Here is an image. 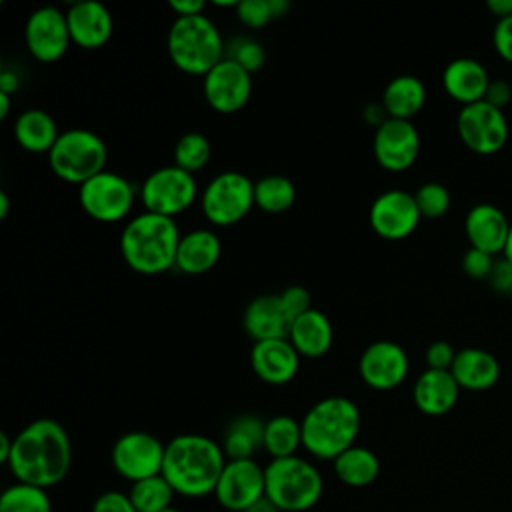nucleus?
Returning a JSON list of instances; mask_svg holds the SVG:
<instances>
[{
	"label": "nucleus",
	"instance_id": "20",
	"mask_svg": "<svg viewBox=\"0 0 512 512\" xmlns=\"http://www.w3.org/2000/svg\"><path fill=\"white\" fill-rule=\"evenodd\" d=\"M300 354L288 338H272L254 342L250 350V366L254 374L274 386L288 384L300 366Z\"/></svg>",
	"mask_w": 512,
	"mask_h": 512
},
{
	"label": "nucleus",
	"instance_id": "4",
	"mask_svg": "<svg viewBox=\"0 0 512 512\" xmlns=\"http://www.w3.org/2000/svg\"><path fill=\"white\" fill-rule=\"evenodd\" d=\"M302 426V448L318 460H336L356 444L360 410L346 396H328L308 408Z\"/></svg>",
	"mask_w": 512,
	"mask_h": 512
},
{
	"label": "nucleus",
	"instance_id": "28",
	"mask_svg": "<svg viewBox=\"0 0 512 512\" xmlns=\"http://www.w3.org/2000/svg\"><path fill=\"white\" fill-rule=\"evenodd\" d=\"M426 102V86L418 76L400 74L394 76L382 92V106L388 118L412 120Z\"/></svg>",
	"mask_w": 512,
	"mask_h": 512
},
{
	"label": "nucleus",
	"instance_id": "46",
	"mask_svg": "<svg viewBox=\"0 0 512 512\" xmlns=\"http://www.w3.org/2000/svg\"><path fill=\"white\" fill-rule=\"evenodd\" d=\"M484 100L500 110H504V106L510 104L512 100V86L504 80V78H494L490 80L488 84V90H486V96Z\"/></svg>",
	"mask_w": 512,
	"mask_h": 512
},
{
	"label": "nucleus",
	"instance_id": "2",
	"mask_svg": "<svg viewBox=\"0 0 512 512\" xmlns=\"http://www.w3.org/2000/svg\"><path fill=\"white\" fill-rule=\"evenodd\" d=\"M224 466L226 454L220 442L188 432L166 442L162 476L178 496L204 498L214 494Z\"/></svg>",
	"mask_w": 512,
	"mask_h": 512
},
{
	"label": "nucleus",
	"instance_id": "1",
	"mask_svg": "<svg viewBox=\"0 0 512 512\" xmlns=\"http://www.w3.org/2000/svg\"><path fill=\"white\" fill-rule=\"evenodd\" d=\"M6 466L16 482L44 490L60 484L72 466V444L66 428L52 418L32 420L14 436Z\"/></svg>",
	"mask_w": 512,
	"mask_h": 512
},
{
	"label": "nucleus",
	"instance_id": "49",
	"mask_svg": "<svg viewBox=\"0 0 512 512\" xmlns=\"http://www.w3.org/2000/svg\"><path fill=\"white\" fill-rule=\"evenodd\" d=\"M18 88H20V78H18V74L12 72V70H8V68H4V70L0 72V92L12 96Z\"/></svg>",
	"mask_w": 512,
	"mask_h": 512
},
{
	"label": "nucleus",
	"instance_id": "41",
	"mask_svg": "<svg viewBox=\"0 0 512 512\" xmlns=\"http://www.w3.org/2000/svg\"><path fill=\"white\" fill-rule=\"evenodd\" d=\"M278 298L284 306V310L288 312V316L294 320L296 316H300L302 312L310 310V292L300 286V284H292V286H286L282 292H278Z\"/></svg>",
	"mask_w": 512,
	"mask_h": 512
},
{
	"label": "nucleus",
	"instance_id": "57",
	"mask_svg": "<svg viewBox=\"0 0 512 512\" xmlns=\"http://www.w3.org/2000/svg\"><path fill=\"white\" fill-rule=\"evenodd\" d=\"M162 512H180V510H178V508H174V506H172V508H166V510H162Z\"/></svg>",
	"mask_w": 512,
	"mask_h": 512
},
{
	"label": "nucleus",
	"instance_id": "9",
	"mask_svg": "<svg viewBox=\"0 0 512 512\" xmlns=\"http://www.w3.org/2000/svg\"><path fill=\"white\" fill-rule=\"evenodd\" d=\"M198 198V184L194 174L176 164L156 168L140 186V200L146 212L174 218L188 210Z\"/></svg>",
	"mask_w": 512,
	"mask_h": 512
},
{
	"label": "nucleus",
	"instance_id": "52",
	"mask_svg": "<svg viewBox=\"0 0 512 512\" xmlns=\"http://www.w3.org/2000/svg\"><path fill=\"white\" fill-rule=\"evenodd\" d=\"M244 512H280L266 496L262 498V500H258L256 504H252L248 510H244Z\"/></svg>",
	"mask_w": 512,
	"mask_h": 512
},
{
	"label": "nucleus",
	"instance_id": "5",
	"mask_svg": "<svg viewBox=\"0 0 512 512\" xmlns=\"http://www.w3.org/2000/svg\"><path fill=\"white\" fill-rule=\"evenodd\" d=\"M166 50L178 70L202 78L226 58L222 34L204 14L176 18L166 36Z\"/></svg>",
	"mask_w": 512,
	"mask_h": 512
},
{
	"label": "nucleus",
	"instance_id": "18",
	"mask_svg": "<svg viewBox=\"0 0 512 512\" xmlns=\"http://www.w3.org/2000/svg\"><path fill=\"white\" fill-rule=\"evenodd\" d=\"M372 150L384 170L402 172L410 168L420 154V134L412 120L388 118L374 130Z\"/></svg>",
	"mask_w": 512,
	"mask_h": 512
},
{
	"label": "nucleus",
	"instance_id": "55",
	"mask_svg": "<svg viewBox=\"0 0 512 512\" xmlns=\"http://www.w3.org/2000/svg\"><path fill=\"white\" fill-rule=\"evenodd\" d=\"M10 114V94L0 92V118L4 120Z\"/></svg>",
	"mask_w": 512,
	"mask_h": 512
},
{
	"label": "nucleus",
	"instance_id": "11",
	"mask_svg": "<svg viewBox=\"0 0 512 512\" xmlns=\"http://www.w3.org/2000/svg\"><path fill=\"white\" fill-rule=\"evenodd\" d=\"M166 444L150 432L132 430L122 434L110 452V460L118 476L130 484L162 474Z\"/></svg>",
	"mask_w": 512,
	"mask_h": 512
},
{
	"label": "nucleus",
	"instance_id": "43",
	"mask_svg": "<svg viewBox=\"0 0 512 512\" xmlns=\"http://www.w3.org/2000/svg\"><path fill=\"white\" fill-rule=\"evenodd\" d=\"M456 352L450 342L436 340L426 348V364L432 370H450L456 358Z\"/></svg>",
	"mask_w": 512,
	"mask_h": 512
},
{
	"label": "nucleus",
	"instance_id": "42",
	"mask_svg": "<svg viewBox=\"0 0 512 512\" xmlns=\"http://www.w3.org/2000/svg\"><path fill=\"white\" fill-rule=\"evenodd\" d=\"M90 512H138V510L128 498V492L106 490L94 500Z\"/></svg>",
	"mask_w": 512,
	"mask_h": 512
},
{
	"label": "nucleus",
	"instance_id": "58",
	"mask_svg": "<svg viewBox=\"0 0 512 512\" xmlns=\"http://www.w3.org/2000/svg\"><path fill=\"white\" fill-rule=\"evenodd\" d=\"M508 296H510V298H512V290H510V294H508Z\"/></svg>",
	"mask_w": 512,
	"mask_h": 512
},
{
	"label": "nucleus",
	"instance_id": "17",
	"mask_svg": "<svg viewBox=\"0 0 512 512\" xmlns=\"http://www.w3.org/2000/svg\"><path fill=\"white\" fill-rule=\"evenodd\" d=\"M204 98L220 114H232L246 106L252 94V74L230 58L218 62L202 78Z\"/></svg>",
	"mask_w": 512,
	"mask_h": 512
},
{
	"label": "nucleus",
	"instance_id": "47",
	"mask_svg": "<svg viewBox=\"0 0 512 512\" xmlns=\"http://www.w3.org/2000/svg\"><path fill=\"white\" fill-rule=\"evenodd\" d=\"M168 6L176 12V18H182V16L202 14L206 4L202 0H170Z\"/></svg>",
	"mask_w": 512,
	"mask_h": 512
},
{
	"label": "nucleus",
	"instance_id": "26",
	"mask_svg": "<svg viewBox=\"0 0 512 512\" xmlns=\"http://www.w3.org/2000/svg\"><path fill=\"white\" fill-rule=\"evenodd\" d=\"M222 254V244L216 232L208 228H196L192 232L182 234L178 252H176V266L182 274H204L216 266Z\"/></svg>",
	"mask_w": 512,
	"mask_h": 512
},
{
	"label": "nucleus",
	"instance_id": "8",
	"mask_svg": "<svg viewBox=\"0 0 512 512\" xmlns=\"http://www.w3.org/2000/svg\"><path fill=\"white\" fill-rule=\"evenodd\" d=\"M200 208L214 226H232L254 208V180L236 170L216 174L200 192Z\"/></svg>",
	"mask_w": 512,
	"mask_h": 512
},
{
	"label": "nucleus",
	"instance_id": "38",
	"mask_svg": "<svg viewBox=\"0 0 512 512\" xmlns=\"http://www.w3.org/2000/svg\"><path fill=\"white\" fill-rule=\"evenodd\" d=\"M226 58L234 60L236 64H240L244 70H248L252 74V72H256L264 66L266 52H264V46L258 40L240 36V38H234L228 44Z\"/></svg>",
	"mask_w": 512,
	"mask_h": 512
},
{
	"label": "nucleus",
	"instance_id": "44",
	"mask_svg": "<svg viewBox=\"0 0 512 512\" xmlns=\"http://www.w3.org/2000/svg\"><path fill=\"white\" fill-rule=\"evenodd\" d=\"M486 280H488V284L494 292L510 294V290H512V262L506 256L496 258Z\"/></svg>",
	"mask_w": 512,
	"mask_h": 512
},
{
	"label": "nucleus",
	"instance_id": "15",
	"mask_svg": "<svg viewBox=\"0 0 512 512\" xmlns=\"http://www.w3.org/2000/svg\"><path fill=\"white\" fill-rule=\"evenodd\" d=\"M420 210L416 206L414 194L392 188L378 194L368 210V220L372 230L386 240H402L410 236L418 222Z\"/></svg>",
	"mask_w": 512,
	"mask_h": 512
},
{
	"label": "nucleus",
	"instance_id": "12",
	"mask_svg": "<svg viewBox=\"0 0 512 512\" xmlns=\"http://www.w3.org/2000/svg\"><path fill=\"white\" fill-rule=\"evenodd\" d=\"M456 130L464 146L482 156L496 154L508 140V120L504 110L486 100L462 106L456 118Z\"/></svg>",
	"mask_w": 512,
	"mask_h": 512
},
{
	"label": "nucleus",
	"instance_id": "6",
	"mask_svg": "<svg viewBox=\"0 0 512 512\" xmlns=\"http://www.w3.org/2000/svg\"><path fill=\"white\" fill-rule=\"evenodd\" d=\"M266 498L280 512H306L324 494L320 470L302 456L274 458L264 466Z\"/></svg>",
	"mask_w": 512,
	"mask_h": 512
},
{
	"label": "nucleus",
	"instance_id": "25",
	"mask_svg": "<svg viewBox=\"0 0 512 512\" xmlns=\"http://www.w3.org/2000/svg\"><path fill=\"white\" fill-rule=\"evenodd\" d=\"M288 340L302 358H320L334 342V328L324 312L310 308L292 320Z\"/></svg>",
	"mask_w": 512,
	"mask_h": 512
},
{
	"label": "nucleus",
	"instance_id": "37",
	"mask_svg": "<svg viewBox=\"0 0 512 512\" xmlns=\"http://www.w3.org/2000/svg\"><path fill=\"white\" fill-rule=\"evenodd\" d=\"M414 200L422 218H440L450 208V192L440 182H424L418 186Z\"/></svg>",
	"mask_w": 512,
	"mask_h": 512
},
{
	"label": "nucleus",
	"instance_id": "29",
	"mask_svg": "<svg viewBox=\"0 0 512 512\" xmlns=\"http://www.w3.org/2000/svg\"><path fill=\"white\" fill-rule=\"evenodd\" d=\"M58 136L60 132L54 118L40 108H28L20 112L14 122L16 142L32 154H42V152L48 154L56 144Z\"/></svg>",
	"mask_w": 512,
	"mask_h": 512
},
{
	"label": "nucleus",
	"instance_id": "10",
	"mask_svg": "<svg viewBox=\"0 0 512 512\" xmlns=\"http://www.w3.org/2000/svg\"><path fill=\"white\" fill-rule=\"evenodd\" d=\"M134 198L136 190L132 182L110 170L92 176L78 190L82 210L98 222H118L126 218L134 206Z\"/></svg>",
	"mask_w": 512,
	"mask_h": 512
},
{
	"label": "nucleus",
	"instance_id": "32",
	"mask_svg": "<svg viewBox=\"0 0 512 512\" xmlns=\"http://www.w3.org/2000/svg\"><path fill=\"white\" fill-rule=\"evenodd\" d=\"M272 460L296 456L302 448V426L296 418L288 414H278L264 424V446Z\"/></svg>",
	"mask_w": 512,
	"mask_h": 512
},
{
	"label": "nucleus",
	"instance_id": "23",
	"mask_svg": "<svg viewBox=\"0 0 512 512\" xmlns=\"http://www.w3.org/2000/svg\"><path fill=\"white\" fill-rule=\"evenodd\" d=\"M242 324L246 334L254 342H260L272 338H288L292 318L284 310L278 294H264L246 304Z\"/></svg>",
	"mask_w": 512,
	"mask_h": 512
},
{
	"label": "nucleus",
	"instance_id": "14",
	"mask_svg": "<svg viewBox=\"0 0 512 512\" xmlns=\"http://www.w3.org/2000/svg\"><path fill=\"white\" fill-rule=\"evenodd\" d=\"M24 42L38 62L60 60L72 42L66 12L56 6L36 8L24 24Z\"/></svg>",
	"mask_w": 512,
	"mask_h": 512
},
{
	"label": "nucleus",
	"instance_id": "13",
	"mask_svg": "<svg viewBox=\"0 0 512 512\" xmlns=\"http://www.w3.org/2000/svg\"><path fill=\"white\" fill-rule=\"evenodd\" d=\"M212 496L228 512L248 510L266 496L264 468L254 458L226 460Z\"/></svg>",
	"mask_w": 512,
	"mask_h": 512
},
{
	"label": "nucleus",
	"instance_id": "24",
	"mask_svg": "<svg viewBox=\"0 0 512 512\" xmlns=\"http://www.w3.org/2000/svg\"><path fill=\"white\" fill-rule=\"evenodd\" d=\"M460 390L462 388L450 370L426 368L414 382L412 398L420 412L428 416H442L456 406Z\"/></svg>",
	"mask_w": 512,
	"mask_h": 512
},
{
	"label": "nucleus",
	"instance_id": "36",
	"mask_svg": "<svg viewBox=\"0 0 512 512\" xmlns=\"http://www.w3.org/2000/svg\"><path fill=\"white\" fill-rule=\"evenodd\" d=\"M212 154L210 140L202 132H186L174 146V164L190 174L202 170Z\"/></svg>",
	"mask_w": 512,
	"mask_h": 512
},
{
	"label": "nucleus",
	"instance_id": "3",
	"mask_svg": "<svg viewBox=\"0 0 512 512\" xmlns=\"http://www.w3.org/2000/svg\"><path fill=\"white\" fill-rule=\"evenodd\" d=\"M180 238L174 218L144 210L122 228L120 254L134 272L154 276L176 266Z\"/></svg>",
	"mask_w": 512,
	"mask_h": 512
},
{
	"label": "nucleus",
	"instance_id": "21",
	"mask_svg": "<svg viewBox=\"0 0 512 512\" xmlns=\"http://www.w3.org/2000/svg\"><path fill=\"white\" fill-rule=\"evenodd\" d=\"M464 232L470 242V248H478L482 252L496 256L506 248L510 220L498 206L482 202L468 210L464 220Z\"/></svg>",
	"mask_w": 512,
	"mask_h": 512
},
{
	"label": "nucleus",
	"instance_id": "53",
	"mask_svg": "<svg viewBox=\"0 0 512 512\" xmlns=\"http://www.w3.org/2000/svg\"><path fill=\"white\" fill-rule=\"evenodd\" d=\"M270 8H272L274 18H280V16H284L290 10V2H286V0H270Z\"/></svg>",
	"mask_w": 512,
	"mask_h": 512
},
{
	"label": "nucleus",
	"instance_id": "51",
	"mask_svg": "<svg viewBox=\"0 0 512 512\" xmlns=\"http://www.w3.org/2000/svg\"><path fill=\"white\" fill-rule=\"evenodd\" d=\"M12 442H14V438H10L6 432H0V462L2 464H6L12 454Z\"/></svg>",
	"mask_w": 512,
	"mask_h": 512
},
{
	"label": "nucleus",
	"instance_id": "34",
	"mask_svg": "<svg viewBox=\"0 0 512 512\" xmlns=\"http://www.w3.org/2000/svg\"><path fill=\"white\" fill-rule=\"evenodd\" d=\"M174 496V488L162 474L138 480L128 488V498L138 512H162L172 508Z\"/></svg>",
	"mask_w": 512,
	"mask_h": 512
},
{
	"label": "nucleus",
	"instance_id": "16",
	"mask_svg": "<svg viewBox=\"0 0 512 512\" xmlns=\"http://www.w3.org/2000/svg\"><path fill=\"white\" fill-rule=\"evenodd\" d=\"M410 360L406 350L392 340L368 344L358 360V372L368 388L386 392L400 386L408 376Z\"/></svg>",
	"mask_w": 512,
	"mask_h": 512
},
{
	"label": "nucleus",
	"instance_id": "35",
	"mask_svg": "<svg viewBox=\"0 0 512 512\" xmlns=\"http://www.w3.org/2000/svg\"><path fill=\"white\" fill-rule=\"evenodd\" d=\"M0 512H52L48 490L14 482L0 496Z\"/></svg>",
	"mask_w": 512,
	"mask_h": 512
},
{
	"label": "nucleus",
	"instance_id": "48",
	"mask_svg": "<svg viewBox=\"0 0 512 512\" xmlns=\"http://www.w3.org/2000/svg\"><path fill=\"white\" fill-rule=\"evenodd\" d=\"M362 118H364L366 124L374 126V130H376L378 126H382V124L388 120V112H386V108L382 106V102H372V104L364 106Z\"/></svg>",
	"mask_w": 512,
	"mask_h": 512
},
{
	"label": "nucleus",
	"instance_id": "45",
	"mask_svg": "<svg viewBox=\"0 0 512 512\" xmlns=\"http://www.w3.org/2000/svg\"><path fill=\"white\" fill-rule=\"evenodd\" d=\"M492 42H494L498 56L512 62V16L498 18L494 32H492Z\"/></svg>",
	"mask_w": 512,
	"mask_h": 512
},
{
	"label": "nucleus",
	"instance_id": "27",
	"mask_svg": "<svg viewBox=\"0 0 512 512\" xmlns=\"http://www.w3.org/2000/svg\"><path fill=\"white\" fill-rule=\"evenodd\" d=\"M450 372L460 388L482 392L498 382L500 364L496 356L484 348H462L456 352Z\"/></svg>",
	"mask_w": 512,
	"mask_h": 512
},
{
	"label": "nucleus",
	"instance_id": "19",
	"mask_svg": "<svg viewBox=\"0 0 512 512\" xmlns=\"http://www.w3.org/2000/svg\"><path fill=\"white\" fill-rule=\"evenodd\" d=\"M70 38L76 46L96 50L104 46L114 30L110 10L98 0H78L66 10Z\"/></svg>",
	"mask_w": 512,
	"mask_h": 512
},
{
	"label": "nucleus",
	"instance_id": "33",
	"mask_svg": "<svg viewBox=\"0 0 512 512\" xmlns=\"http://www.w3.org/2000/svg\"><path fill=\"white\" fill-rule=\"evenodd\" d=\"M296 200L294 182L282 174H266L254 182V206L266 214H282Z\"/></svg>",
	"mask_w": 512,
	"mask_h": 512
},
{
	"label": "nucleus",
	"instance_id": "7",
	"mask_svg": "<svg viewBox=\"0 0 512 512\" xmlns=\"http://www.w3.org/2000/svg\"><path fill=\"white\" fill-rule=\"evenodd\" d=\"M108 150L104 140L88 128H68L60 132L56 144L48 152L52 172L68 182L82 186L106 166Z\"/></svg>",
	"mask_w": 512,
	"mask_h": 512
},
{
	"label": "nucleus",
	"instance_id": "30",
	"mask_svg": "<svg viewBox=\"0 0 512 512\" xmlns=\"http://www.w3.org/2000/svg\"><path fill=\"white\" fill-rule=\"evenodd\" d=\"M264 424L266 422L254 414L236 416L220 442L226 460L254 458V452L264 446Z\"/></svg>",
	"mask_w": 512,
	"mask_h": 512
},
{
	"label": "nucleus",
	"instance_id": "22",
	"mask_svg": "<svg viewBox=\"0 0 512 512\" xmlns=\"http://www.w3.org/2000/svg\"><path fill=\"white\" fill-rule=\"evenodd\" d=\"M490 80L492 78L484 64L466 56L450 60L442 72V86L446 94L462 106L484 100Z\"/></svg>",
	"mask_w": 512,
	"mask_h": 512
},
{
	"label": "nucleus",
	"instance_id": "31",
	"mask_svg": "<svg viewBox=\"0 0 512 512\" xmlns=\"http://www.w3.org/2000/svg\"><path fill=\"white\" fill-rule=\"evenodd\" d=\"M336 478L350 488L370 486L380 474L378 456L366 446H350L336 460H332Z\"/></svg>",
	"mask_w": 512,
	"mask_h": 512
},
{
	"label": "nucleus",
	"instance_id": "40",
	"mask_svg": "<svg viewBox=\"0 0 512 512\" xmlns=\"http://www.w3.org/2000/svg\"><path fill=\"white\" fill-rule=\"evenodd\" d=\"M494 260L496 258L488 252H482L478 248H468L462 258V270L466 276H470L474 280H486L494 266Z\"/></svg>",
	"mask_w": 512,
	"mask_h": 512
},
{
	"label": "nucleus",
	"instance_id": "54",
	"mask_svg": "<svg viewBox=\"0 0 512 512\" xmlns=\"http://www.w3.org/2000/svg\"><path fill=\"white\" fill-rule=\"evenodd\" d=\"M10 210V198L6 190H0V220H4L8 216Z\"/></svg>",
	"mask_w": 512,
	"mask_h": 512
},
{
	"label": "nucleus",
	"instance_id": "56",
	"mask_svg": "<svg viewBox=\"0 0 512 512\" xmlns=\"http://www.w3.org/2000/svg\"><path fill=\"white\" fill-rule=\"evenodd\" d=\"M510 262H512V222H510V234H508V242H506V248L502 252Z\"/></svg>",
	"mask_w": 512,
	"mask_h": 512
},
{
	"label": "nucleus",
	"instance_id": "39",
	"mask_svg": "<svg viewBox=\"0 0 512 512\" xmlns=\"http://www.w3.org/2000/svg\"><path fill=\"white\" fill-rule=\"evenodd\" d=\"M236 18L246 28H264L270 20H274L270 0H240L236 6Z\"/></svg>",
	"mask_w": 512,
	"mask_h": 512
},
{
	"label": "nucleus",
	"instance_id": "50",
	"mask_svg": "<svg viewBox=\"0 0 512 512\" xmlns=\"http://www.w3.org/2000/svg\"><path fill=\"white\" fill-rule=\"evenodd\" d=\"M486 8L498 18L512 16V0H486Z\"/></svg>",
	"mask_w": 512,
	"mask_h": 512
}]
</instances>
